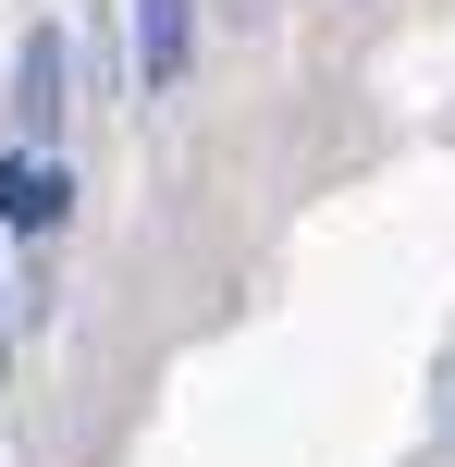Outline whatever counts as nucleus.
Instances as JSON below:
<instances>
[{
  "instance_id": "nucleus-1",
  "label": "nucleus",
  "mask_w": 455,
  "mask_h": 467,
  "mask_svg": "<svg viewBox=\"0 0 455 467\" xmlns=\"http://www.w3.org/2000/svg\"><path fill=\"white\" fill-rule=\"evenodd\" d=\"M13 136L25 148L62 136V25H25V49H13Z\"/></svg>"
},
{
  "instance_id": "nucleus-2",
  "label": "nucleus",
  "mask_w": 455,
  "mask_h": 467,
  "mask_svg": "<svg viewBox=\"0 0 455 467\" xmlns=\"http://www.w3.org/2000/svg\"><path fill=\"white\" fill-rule=\"evenodd\" d=\"M74 210V185H62V161H49V148H25L13 136V161H0V234H49Z\"/></svg>"
},
{
  "instance_id": "nucleus-3",
  "label": "nucleus",
  "mask_w": 455,
  "mask_h": 467,
  "mask_svg": "<svg viewBox=\"0 0 455 467\" xmlns=\"http://www.w3.org/2000/svg\"><path fill=\"white\" fill-rule=\"evenodd\" d=\"M185 62H197V0H136V74L185 87Z\"/></svg>"
}]
</instances>
